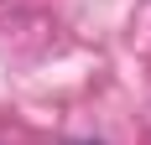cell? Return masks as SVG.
I'll list each match as a JSON object with an SVG mask.
<instances>
[]
</instances>
